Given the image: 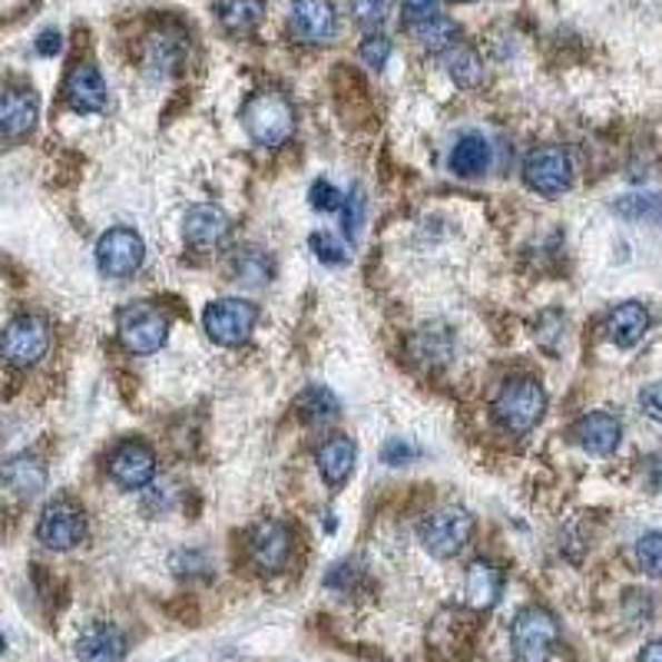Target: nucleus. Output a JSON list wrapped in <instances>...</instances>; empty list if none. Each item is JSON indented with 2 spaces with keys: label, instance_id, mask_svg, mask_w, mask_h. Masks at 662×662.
<instances>
[{
  "label": "nucleus",
  "instance_id": "1",
  "mask_svg": "<svg viewBox=\"0 0 662 662\" xmlns=\"http://www.w3.org/2000/svg\"><path fill=\"white\" fill-rule=\"evenodd\" d=\"M243 127L259 146H281L295 132V110H292V103L281 93L265 90V93H256L246 103Z\"/></svg>",
  "mask_w": 662,
  "mask_h": 662
},
{
  "label": "nucleus",
  "instance_id": "2",
  "mask_svg": "<svg viewBox=\"0 0 662 662\" xmlns=\"http://www.w3.org/2000/svg\"><path fill=\"white\" fill-rule=\"evenodd\" d=\"M494 411L507 431L527 434L540 424V417L546 411V392L540 388L536 378H511L494 401Z\"/></svg>",
  "mask_w": 662,
  "mask_h": 662
},
{
  "label": "nucleus",
  "instance_id": "3",
  "mask_svg": "<svg viewBox=\"0 0 662 662\" xmlns=\"http://www.w3.org/2000/svg\"><path fill=\"white\" fill-rule=\"evenodd\" d=\"M50 352V325L40 315H17L0 332V355L13 368H30Z\"/></svg>",
  "mask_w": 662,
  "mask_h": 662
},
{
  "label": "nucleus",
  "instance_id": "4",
  "mask_svg": "<svg viewBox=\"0 0 662 662\" xmlns=\"http://www.w3.org/2000/svg\"><path fill=\"white\" fill-rule=\"evenodd\" d=\"M256 305L246 298H216L206 312H202V328L216 345L236 348L243 342H249V335L256 332Z\"/></svg>",
  "mask_w": 662,
  "mask_h": 662
},
{
  "label": "nucleus",
  "instance_id": "5",
  "mask_svg": "<svg viewBox=\"0 0 662 662\" xmlns=\"http://www.w3.org/2000/svg\"><path fill=\"white\" fill-rule=\"evenodd\" d=\"M556 640H560V623L543 606H530L514 620L511 643H514V656L521 662H546L553 656Z\"/></svg>",
  "mask_w": 662,
  "mask_h": 662
},
{
  "label": "nucleus",
  "instance_id": "6",
  "mask_svg": "<svg viewBox=\"0 0 662 662\" xmlns=\"http://www.w3.org/2000/svg\"><path fill=\"white\" fill-rule=\"evenodd\" d=\"M117 328H120V342L123 348L132 355H152L166 345L169 338V322L159 308L146 305V302H132L120 312L117 318Z\"/></svg>",
  "mask_w": 662,
  "mask_h": 662
},
{
  "label": "nucleus",
  "instance_id": "7",
  "mask_svg": "<svg viewBox=\"0 0 662 662\" xmlns=\"http://www.w3.org/2000/svg\"><path fill=\"white\" fill-rule=\"evenodd\" d=\"M524 182L540 196H560L573 182V162L563 146H536L524 159Z\"/></svg>",
  "mask_w": 662,
  "mask_h": 662
},
{
  "label": "nucleus",
  "instance_id": "8",
  "mask_svg": "<svg viewBox=\"0 0 662 662\" xmlns=\"http://www.w3.org/2000/svg\"><path fill=\"white\" fill-rule=\"evenodd\" d=\"M471 530H474V521L464 507H441L421 527V543L431 556L451 560L464 550V543L471 540Z\"/></svg>",
  "mask_w": 662,
  "mask_h": 662
},
{
  "label": "nucleus",
  "instance_id": "9",
  "mask_svg": "<svg viewBox=\"0 0 662 662\" xmlns=\"http://www.w3.org/2000/svg\"><path fill=\"white\" fill-rule=\"evenodd\" d=\"M37 536L50 550H73L87 536V517L73 501L57 497L43 507L40 524H37Z\"/></svg>",
  "mask_w": 662,
  "mask_h": 662
},
{
  "label": "nucleus",
  "instance_id": "10",
  "mask_svg": "<svg viewBox=\"0 0 662 662\" xmlns=\"http://www.w3.org/2000/svg\"><path fill=\"white\" fill-rule=\"evenodd\" d=\"M146 259V246L132 229H107L97 243V263L107 278H130Z\"/></svg>",
  "mask_w": 662,
  "mask_h": 662
},
{
  "label": "nucleus",
  "instance_id": "11",
  "mask_svg": "<svg viewBox=\"0 0 662 662\" xmlns=\"http://www.w3.org/2000/svg\"><path fill=\"white\" fill-rule=\"evenodd\" d=\"M288 27L302 43H325L338 30V13L332 0H292Z\"/></svg>",
  "mask_w": 662,
  "mask_h": 662
},
{
  "label": "nucleus",
  "instance_id": "12",
  "mask_svg": "<svg viewBox=\"0 0 662 662\" xmlns=\"http://www.w3.org/2000/svg\"><path fill=\"white\" fill-rule=\"evenodd\" d=\"M110 477L123 491H142V487H149L152 477H156V457H152V451L146 444H139V441H130V444L117 447L113 457H110Z\"/></svg>",
  "mask_w": 662,
  "mask_h": 662
},
{
  "label": "nucleus",
  "instance_id": "13",
  "mask_svg": "<svg viewBox=\"0 0 662 662\" xmlns=\"http://www.w3.org/2000/svg\"><path fill=\"white\" fill-rule=\"evenodd\" d=\"M229 213L213 206V202H202V206H192L182 219V236L192 249H216L229 239Z\"/></svg>",
  "mask_w": 662,
  "mask_h": 662
},
{
  "label": "nucleus",
  "instance_id": "14",
  "mask_svg": "<svg viewBox=\"0 0 662 662\" xmlns=\"http://www.w3.org/2000/svg\"><path fill=\"white\" fill-rule=\"evenodd\" d=\"M573 437L583 451L596 454V457H606L620 447V437H623V424L620 417L606 414V411H593L586 417L576 421L573 427Z\"/></svg>",
  "mask_w": 662,
  "mask_h": 662
},
{
  "label": "nucleus",
  "instance_id": "15",
  "mask_svg": "<svg viewBox=\"0 0 662 662\" xmlns=\"http://www.w3.org/2000/svg\"><path fill=\"white\" fill-rule=\"evenodd\" d=\"M40 120V100L33 90H7L0 97V136L7 139H23L33 132Z\"/></svg>",
  "mask_w": 662,
  "mask_h": 662
},
{
  "label": "nucleus",
  "instance_id": "16",
  "mask_svg": "<svg viewBox=\"0 0 662 662\" xmlns=\"http://www.w3.org/2000/svg\"><path fill=\"white\" fill-rule=\"evenodd\" d=\"M67 103L77 113H97L107 107V80L93 63L73 67V73L67 77Z\"/></svg>",
  "mask_w": 662,
  "mask_h": 662
},
{
  "label": "nucleus",
  "instance_id": "17",
  "mask_svg": "<svg viewBox=\"0 0 662 662\" xmlns=\"http://www.w3.org/2000/svg\"><path fill=\"white\" fill-rule=\"evenodd\" d=\"M77 660L80 662H123L127 660V640L110 623H93L77 640Z\"/></svg>",
  "mask_w": 662,
  "mask_h": 662
},
{
  "label": "nucleus",
  "instance_id": "18",
  "mask_svg": "<svg viewBox=\"0 0 662 662\" xmlns=\"http://www.w3.org/2000/svg\"><path fill=\"white\" fill-rule=\"evenodd\" d=\"M292 550V530L285 527L281 521H263L259 527L253 530V560L263 566L265 573H275L285 566Z\"/></svg>",
  "mask_w": 662,
  "mask_h": 662
},
{
  "label": "nucleus",
  "instance_id": "19",
  "mask_svg": "<svg viewBox=\"0 0 662 662\" xmlns=\"http://www.w3.org/2000/svg\"><path fill=\"white\" fill-rule=\"evenodd\" d=\"M0 481L20 497H33L47 487V464L33 454H13L0 464Z\"/></svg>",
  "mask_w": 662,
  "mask_h": 662
},
{
  "label": "nucleus",
  "instance_id": "20",
  "mask_svg": "<svg viewBox=\"0 0 662 662\" xmlns=\"http://www.w3.org/2000/svg\"><path fill=\"white\" fill-rule=\"evenodd\" d=\"M501 590H504V573L494 563L474 560L467 566V576H464V600H467V606L491 610L501 600Z\"/></svg>",
  "mask_w": 662,
  "mask_h": 662
},
{
  "label": "nucleus",
  "instance_id": "21",
  "mask_svg": "<svg viewBox=\"0 0 662 662\" xmlns=\"http://www.w3.org/2000/svg\"><path fill=\"white\" fill-rule=\"evenodd\" d=\"M355 457H358V447H355L352 437H345V434L328 437L318 447V471H322L325 484L342 487L352 477V471H355Z\"/></svg>",
  "mask_w": 662,
  "mask_h": 662
},
{
  "label": "nucleus",
  "instance_id": "22",
  "mask_svg": "<svg viewBox=\"0 0 662 662\" xmlns=\"http://www.w3.org/2000/svg\"><path fill=\"white\" fill-rule=\"evenodd\" d=\"M650 332V312L640 302H623L610 312L606 318V335L610 342H616L620 348H633L643 342V335Z\"/></svg>",
  "mask_w": 662,
  "mask_h": 662
},
{
  "label": "nucleus",
  "instance_id": "23",
  "mask_svg": "<svg viewBox=\"0 0 662 662\" xmlns=\"http://www.w3.org/2000/svg\"><path fill=\"white\" fill-rule=\"evenodd\" d=\"M491 162V142L481 132H467L451 149V169L457 176H481Z\"/></svg>",
  "mask_w": 662,
  "mask_h": 662
},
{
  "label": "nucleus",
  "instance_id": "24",
  "mask_svg": "<svg viewBox=\"0 0 662 662\" xmlns=\"http://www.w3.org/2000/svg\"><path fill=\"white\" fill-rule=\"evenodd\" d=\"M216 13L229 33H249L263 23L265 0H216Z\"/></svg>",
  "mask_w": 662,
  "mask_h": 662
},
{
  "label": "nucleus",
  "instance_id": "25",
  "mask_svg": "<svg viewBox=\"0 0 662 662\" xmlns=\"http://www.w3.org/2000/svg\"><path fill=\"white\" fill-rule=\"evenodd\" d=\"M447 73H451V80L457 83V87H477L481 80H484V60H481V53L474 50V47H467V43H457V47H451L447 50Z\"/></svg>",
  "mask_w": 662,
  "mask_h": 662
},
{
  "label": "nucleus",
  "instance_id": "26",
  "mask_svg": "<svg viewBox=\"0 0 662 662\" xmlns=\"http://www.w3.org/2000/svg\"><path fill=\"white\" fill-rule=\"evenodd\" d=\"M414 37L427 47V50H451L454 40L461 37V27L451 17L431 13L424 20H414Z\"/></svg>",
  "mask_w": 662,
  "mask_h": 662
},
{
  "label": "nucleus",
  "instance_id": "27",
  "mask_svg": "<svg viewBox=\"0 0 662 662\" xmlns=\"http://www.w3.org/2000/svg\"><path fill=\"white\" fill-rule=\"evenodd\" d=\"M295 411H298V417H302V421L318 424V421H328V417H335V414H338V397L332 395L328 388H322V385H312L308 392H302V395H298Z\"/></svg>",
  "mask_w": 662,
  "mask_h": 662
},
{
  "label": "nucleus",
  "instance_id": "28",
  "mask_svg": "<svg viewBox=\"0 0 662 662\" xmlns=\"http://www.w3.org/2000/svg\"><path fill=\"white\" fill-rule=\"evenodd\" d=\"M613 209L626 219H656L662 216V196H623Z\"/></svg>",
  "mask_w": 662,
  "mask_h": 662
},
{
  "label": "nucleus",
  "instance_id": "29",
  "mask_svg": "<svg viewBox=\"0 0 662 662\" xmlns=\"http://www.w3.org/2000/svg\"><path fill=\"white\" fill-rule=\"evenodd\" d=\"M636 563H640V570L643 573H650V576H662V533H646V536H640V543H636Z\"/></svg>",
  "mask_w": 662,
  "mask_h": 662
},
{
  "label": "nucleus",
  "instance_id": "30",
  "mask_svg": "<svg viewBox=\"0 0 662 662\" xmlns=\"http://www.w3.org/2000/svg\"><path fill=\"white\" fill-rule=\"evenodd\" d=\"M342 226H345V236L355 243L358 239V229H362V216H365V196H362V189L355 186L352 192H348V199L342 202Z\"/></svg>",
  "mask_w": 662,
  "mask_h": 662
},
{
  "label": "nucleus",
  "instance_id": "31",
  "mask_svg": "<svg viewBox=\"0 0 662 662\" xmlns=\"http://www.w3.org/2000/svg\"><path fill=\"white\" fill-rule=\"evenodd\" d=\"M362 60L372 67V70H382L385 63H388V57H392V37H385V33H372V37H365L362 40Z\"/></svg>",
  "mask_w": 662,
  "mask_h": 662
},
{
  "label": "nucleus",
  "instance_id": "32",
  "mask_svg": "<svg viewBox=\"0 0 662 662\" xmlns=\"http://www.w3.org/2000/svg\"><path fill=\"white\" fill-rule=\"evenodd\" d=\"M308 246H312V253H315V256H318L325 265L348 263L345 246H342V243H335V236H328V233H312V236H308Z\"/></svg>",
  "mask_w": 662,
  "mask_h": 662
},
{
  "label": "nucleus",
  "instance_id": "33",
  "mask_svg": "<svg viewBox=\"0 0 662 662\" xmlns=\"http://www.w3.org/2000/svg\"><path fill=\"white\" fill-rule=\"evenodd\" d=\"M352 13L362 27H378L392 13V0H352Z\"/></svg>",
  "mask_w": 662,
  "mask_h": 662
},
{
  "label": "nucleus",
  "instance_id": "34",
  "mask_svg": "<svg viewBox=\"0 0 662 662\" xmlns=\"http://www.w3.org/2000/svg\"><path fill=\"white\" fill-rule=\"evenodd\" d=\"M308 199H312V206L322 209V213H335V209H342V202H345L342 192H338L332 182H325V179H315V182H312Z\"/></svg>",
  "mask_w": 662,
  "mask_h": 662
},
{
  "label": "nucleus",
  "instance_id": "35",
  "mask_svg": "<svg viewBox=\"0 0 662 662\" xmlns=\"http://www.w3.org/2000/svg\"><path fill=\"white\" fill-rule=\"evenodd\" d=\"M414 457H417V447L407 444L404 437H392V441L382 447V461L392 464V467H404V464H411Z\"/></svg>",
  "mask_w": 662,
  "mask_h": 662
},
{
  "label": "nucleus",
  "instance_id": "36",
  "mask_svg": "<svg viewBox=\"0 0 662 662\" xmlns=\"http://www.w3.org/2000/svg\"><path fill=\"white\" fill-rule=\"evenodd\" d=\"M640 407H643L646 417L662 421V382H653V385H646V388L640 392Z\"/></svg>",
  "mask_w": 662,
  "mask_h": 662
},
{
  "label": "nucleus",
  "instance_id": "37",
  "mask_svg": "<svg viewBox=\"0 0 662 662\" xmlns=\"http://www.w3.org/2000/svg\"><path fill=\"white\" fill-rule=\"evenodd\" d=\"M404 10L411 13V20H424L437 13V0H404Z\"/></svg>",
  "mask_w": 662,
  "mask_h": 662
},
{
  "label": "nucleus",
  "instance_id": "38",
  "mask_svg": "<svg viewBox=\"0 0 662 662\" xmlns=\"http://www.w3.org/2000/svg\"><path fill=\"white\" fill-rule=\"evenodd\" d=\"M60 43H63V40H60L57 30H43L40 40H37V50H40L43 57H53V53H60Z\"/></svg>",
  "mask_w": 662,
  "mask_h": 662
},
{
  "label": "nucleus",
  "instance_id": "39",
  "mask_svg": "<svg viewBox=\"0 0 662 662\" xmlns=\"http://www.w3.org/2000/svg\"><path fill=\"white\" fill-rule=\"evenodd\" d=\"M640 662H662V640L660 643H650V646L640 653Z\"/></svg>",
  "mask_w": 662,
  "mask_h": 662
},
{
  "label": "nucleus",
  "instance_id": "40",
  "mask_svg": "<svg viewBox=\"0 0 662 662\" xmlns=\"http://www.w3.org/2000/svg\"><path fill=\"white\" fill-rule=\"evenodd\" d=\"M3 650H7V643H3V636H0V653H3Z\"/></svg>",
  "mask_w": 662,
  "mask_h": 662
},
{
  "label": "nucleus",
  "instance_id": "41",
  "mask_svg": "<svg viewBox=\"0 0 662 662\" xmlns=\"http://www.w3.org/2000/svg\"><path fill=\"white\" fill-rule=\"evenodd\" d=\"M461 3H464V0H461Z\"/></svg>",
  "mask_w": 662,
  "mask_h": 662
}]
</instances>
